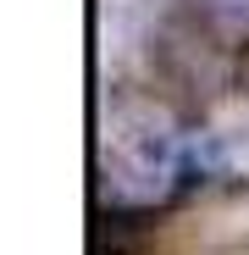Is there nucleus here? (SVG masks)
<instances>
[{"mask_svg":"<svg viewBox=\"0 0 249 255\" xmlns=\"http://www.w3.org/2000/svg\"><path fill=\"white\" fill-rule=\"evenodd\" d=\"M194 6L205 11V22H227L249 33V0H194Z\"/></svg>","mask_w":249,"mask_h":255,"instance_id":"f257e3e1","label":"nucleus"},{"mask_svg":"<svg viewBox=\"0 0 249 255\" xmlns=\"http://www.w3.org/2000/svg\"><path fill=\"white\" fill-rule=\"evenodd\" d=\"M139 255H144V250H139Z\"/></svg>","mask_w":249,"mask_h":255,"instance_id":"f03ea898","label":"nucleus"}]
</instances>
